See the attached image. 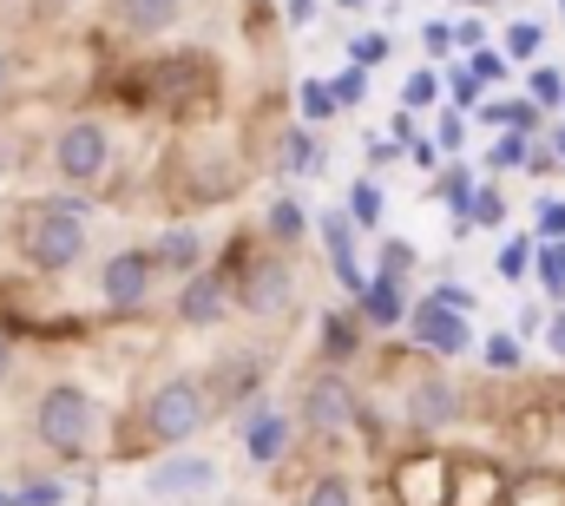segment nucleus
<instances>
[{
	"label": "nucleus",
	"mask_w": 565,
	"mask_h": 506,
	"mask_svg": "<svg viewBox=\"0 0 565 506\" xmlns=\"http://www.w3.org/2000/svg\"><path fill=\"white\" fill-rule=\"evenodd\" d=\"M198 256H204V244H198V231L171 224V231L158 238V251H151V270H191Z\"/></svg>",
	"instance_id": "obj_14"
},
{
	"label": "nucleus",
	"mask_w": 565,
	"mask_h": 506,
	"mask_svg": "<svg viewBox=\"0 0 565 506\" xmlns=\"http://www.w3.org/2000/svg\"><path fill=\"white\" fill-rule=\"evenodd\" d=\"M473 93H480V80H473V73H454V99L473 106Z\"/></svg>",
	"instance_id": "obj_38"
},
{
	"label": "nucleus",
	"mask_w": 565,
	"mask_h": 506,
	"mask_svg": "<svg viewBox=\"0 0 565 506\" xmlns=\"http://www.w3.org/2000/svg\"><path fill=\"white\" fill-rule=\"evenodd\" d=\"M329 113H335V99H329V86H316V80H309V86H302V119H309V126H322Z\"/></svg>",
	"instance_id": "obj_21"
},
{
	"label": "nucleus",
	"mask_w": 565,
	"mask_h": 506,
	"mask_svg": "<svg viewBox=\"0 0 565 506\" xmlns=\"http://www.w3.org/2000/svg\"><path fill=\"white\" fill-rule=\"evenodd\" d=\"M289 296H296V276H289V263H250L244 276H237V303L250 309V316H277L289 309Z\"/></svg>",
	"instance_id": "obj_8"
},
{
	"label": "nucleus",
	"mask_w": 565,
	"mask_h": 506,
	"mask_svg": "<svg viewBox=\"0 0 565 506\" xmlns=\"http://www.w3.org/2000/svg\"><path fill=\"white\" fill-rule=\"evenodd\" d=\"M178 316H184L191 329H211V323L224 316V283H217V276H191V283L178 289Z\"/></svg>",
	"instance_id": "obj_12"
},
{
	"label": "nucleus",
	"mask_w": 565,
	"mask_h": 506,
	"mask_svg": "<svg viewBox=\"0 0 565 506\" xmlns=\"http://www.w3.org/2000/svg\"><path fill=\"white\" fill-rule=\"evenodd\" d=\"M559 151H565V131H559Z\"/></svg>",
	"instance_id": "obj_44"
},
{
	"label": "nucleus",
	"mask_w": 565,
	"mask_h": 506,
	"mask_svg": "<svg viewBox=\"0 0 565 506\" xmlns=\"http://www.w3.org/2000/svg\"><path fill=\"white\" fill-rule=\"evenodd\" d=\"M20 256L33 270H73L86 256V211L79 204H40L20 218Z\"/></svg>",
	"instance_id": "obj_1"
},
{
	"label": "nucleus",
	"mask_w": 565,
	"mask_h": 506,
	"mask_svg": "<svg viewBox=\"0 0 565 506\" xmlns=\"http://www.w3.org/2000/svg\"><path fill=\"white\" fill-rule=\"evenodd\" d=\"M302 506H355V481H342V474H322L316 487H309V500Z\"/></svg>",
	"instance_id": "obj_18"
},
{
	"label": "nucleus",
	"mask_w": 565,
	"mask_h": 506,
	"mask_svg": "<svg viewBox=\"0 0 565 506\" xmlns=\"http://www.w3.org/2000/svg\"><path fill=\"white\" fill-rule=\"evenodd\" d=\"M520 158H526V145H520V138H500V145H493V165H520Z\"/></svg>",
	"instance_id": "obj_36"
},
{
	"label": "nucleus",
	"mask_w": 565,
	"mask_h": 506,
	"mask_svg": "<svg viewBox=\"0 0 565 506\" xmlns=\"http://www.w3.org/2000/svg\"><path fill=\"white\" fill-rule=\"evenodd\" d=\"M500 263H507V276H526V263H533V251H526V244H507V256H500Z\"/></svg>",
	"instance_id": "obj_34"
},
{
	"label": "nucleus",
	"mask_w": 565,
	"mask_h": 506,
	"mask_svg": "<svg viewBox=\"0 0 565 506\" xmlns=\"http://www.w3.org/2000/svg\"><path fill=\"white\" fill-rule=\"evenodd\" d=\"M355 342H362V336H355V316H322V349H329L335 362L355 356Z\"/></svg>",
	"instance_id": "obj_16"
},
{
	"label": "nucleus",
	"mask_w": 565,
	"mask_h": 506,
	"mask_svg": "<svg viewBox=\"0 0 565 506\" xmlns=\"http://www.w3.org/2000/svg\"><path fill=\"white\" fill-rule=\"evenodd\" d=\"M302 421H309V434H322V441L349 434V428H355V394H349V381L342 376L309 381V394H302Z\"/></svg>",
	"instance_id": "obj_6"
},
{
	"label": "nucleus",
	"mask_w": 565,
	"mask_h": 506,
	"mask_svg": "<svg viewBox=\"0 0 565 506\" xmlns=\"http://www.w3.org/2000/svg\"><path fill=\"white\" fill-rule=\"evenodd\" d=\"M362 309H369L375 323H388V329H395V323H402V276H395V270H382L375 283H362Z\"/></svg>",
	"instance_id": "obj_13"
},
{
	"label": "nucleus",
	"mask_w": 565,
	"mask_h": 506,
	"mask_svg": "<svg viewBox=\"0 0 565 506\" xmlns=\"http://www.w3.org/2000/svg\"><path fill=\"white\" fill-rule=\"evenodd\" d=\"M151 251H119L106 256V270H99V289H106V303L113 309H139L145 296H151Z\"/></svg>",
	"instance_id": "obj_7"
},
{
	"label": "nucleus",
	"mask_w": 565,
	"mask_h": 506,
	"mask_svg": "<svg viewBox=\"0 0 565 506\" xmlns=\"http://www.w3.org/2000/svg\"><path fill=\"white\" fill-rule=\"evenodd\" d=\"M540 283H546L553 296H565V244H553V251H540Z\"/></svg>",
	"instance_id": "obj_20"
},
{
	"label": "nucleus",
	"mask_w": 565,
	"mask_h": 506,
	"mask_svg": "<svg viewBox=\"0 0 565 506\" xmlns=\"http://www.w3.org/2000/svg\"><path fill=\"white\" fill-rule=\"evenodd\" d=\"M204 414H211V401H204V388L184 376L158 381V394L145 401V434L151 441H164V447H184L198 428H204Z\"/></svg>",
	"instance_id": "obj_3"
},
{
	"label": "nucleus",
	"mask_w": 565,
	"mask_h": 506,
	"mask_svg": "<svg viewBox=\"0 0 565 506\" xmlns=\"http://www.w3.org/2000/svg\"><path fill=\"white\" fill-rule=\"evenodd\" d=\"M106 158H113V145H106V126H93V119L66 126L60 145H53V165H60L66 185H93V178L106 171Z\"/></svg>",
	"instance_id": "obj_5"
},
{
	"label": "nucleus",
	"mask_w": 565,
	"mask_h": 506,
	"mask_svg": "<svg viewBox=\"0 0 565 506\" xmlns=\"http://www.w3.org/2000/svg\"><path fill=\"white\" fill-rule=\"evenodd\" d=\"M447 198H454V211H467V198H473V185H467V165H454V171H447Z\"/></svg>",
	"instance_id": "obj_31"
},
{
	"label": "nucleus",
	"mask_w": 565,
	"mask_h": 506,
	"mask_svg": "<svg viewBox=\"0 0 565 506\" xmlns=\"http://www.w3.org/2000/svg\"><path fill=\"white\" fill-rule=\"evenodd\" d=\"M33 434H40L53 454L79 461V454L93 447V401H86V388L53 381V388L40 394V408H33Z\"/></svg>",
	"instance_id": "obj_2"
},
{
	"label": "nucleus",
	"mask_w": 565,
	"mask_h": 506,
	"mask_svg": "<svg viewBox=\"0 0 565 506\" xmlns=\"http://www.w3.org/2000/svg\"><path fill=\"white\" fill-rule=\"evenodd\" d=\"M217 481H224V474H217V461H204V454H171V461H158V467L145 474L151 500H204Z\"/></svg>",
	"instance_id": "obj_4"
},
{
	"label": "nucleus",
	"mask_w": 565,
	"mask_h": 506,
	"mask_svg": "<svg viewBox=\"0 0 565 506\" xmlns=\"http://www.w3.org/2000/svg\"><path fill=\"white\" fill-rule=\"evenodd\" d=\"M487 362H493V369H513V362H520V342H513V336H493V342H487Z\"/></svg>",
	"instance_id": "obj_26"
},
{
	"label": "nucleus",
	"mask_w": 565,
	"mask_h": 506,
	"mask_svg": "<svg viewBox=\"0 0 565 506\" xmlns=\"http://www.w3.org/2000/svg\"><path fill=\"white\" fill-rule=\"evenodd\" d=\"M0 93H7V53H0Z\"/></svg>",
	"instance_id": "obj_42"
},
{
	"label": "nucleus",
	"mask_w": 565,
	"mask_h": 506,
	"mask_svg": "<svg viewBox=\"0 0 565 506\" xmlns=\"http://www.w3.org/2000/svg\"><path fill=\"white\" fill-rule=\"evenodd\" d=\"M362 86H369L362 73H342V80L329 86V99H342V106H355V99H362Z\"/></svg>",
	"instance_id": "obj_30"
},
{
	"label": "nucleus",
	"mask_w": 565,
	"mask_h": 506,
	"mask_svg": "<svg viewBox=\"0 0 565 506\" xmlns=\"http://www.w3.org/2000/svg\"><path fill=\"white\" fill-rule=\"evenodd\" d=\"M382 53H388V40H382V33H362V40H355V60H362V66H369V60H382Z\"/></svg>",
	"instance_id": "obj_32"
},
{
	"label": "nucleus",
	"mask_w": 565,
	"mask_h": 506,
	"mask_svg": "<svg viewBox=\"0 0 565 506\" xmlns=\"http://www.w3.org/2000/svg\"><path fill=\"white\" fill-rule=\"evenodd\" d=\"M460 218H473V224H480V231H493V224H500V218H507V204H500V191H473V198H467V211H460Z\"/></svg>",
	"instance_id": "obj_19"
},
{
	"label": "nucleus",
	"mask_w": 565,
	"mask_h": 506,
	"mask_svg": "<svg viewBox=\"0 0 565 506\" xmlns=\"http://www.w3.org/2000/svg\"><path fill=\"white\" fill-rule=\"evenodd\" d=\"M507 46H513L520 60H533V53H540V27H513V33H507Z\"/></svg>",
	"instance_id": "obj_29"
},
{
	"label": "nucleus",
	"mask_w": 565,
	"mask_h": 506,
	"mask_svg": "<svg viewBox=\"0 0 565 506\" xmlns=\"http://www.w3.org/2000/svg\"><path fill=\"white\" fill-rule=\"evenodd\" d=\"M454 414H460V394H454V381H440V376L408 381V421H415L422 434H440Z\"/></svg>",
	"instance_id": "obj_10"
},
{
	"label": "nucleus",
	"mask_w": 565,
	"mask_h": 506,
	"mask_svg": "<svg viewBox=\"0 0 565 506\" xmlns=\"http://www.w3.org/2000/svg\"><path fill=\"white\" fill-rule=\"evenodd\" d=\"M533 99H540V106H559V99H565V86H559V73H553V66H540V73H533Z\"/></svg>",
	"instance_id": "obj_24"
},
{
	"label": "nucleus",
	"mask_w": 565,
	"mask_h": 506,
	"mask_svg": "<svg viewBox=\"0 0 565 506\" xmlns=\"http://www.w3.org/2000/svg\"><path fill=\"white\" fill-rule=\"evenodd\" d=\"M546 342H553V349H559V356H565V316H559V323H553V329H546Z\"/></svg>",
	"instance_id": "obj_41"
},
{
	"label": "nucleus",
	"mask_w": 565,
	"mask_h": 506,
	"mask_svg": "<svg viewBox=\"0 0 565 506\" xmlns=\"http://www.w3.org/2000/svg\"><path fill=\"white\" fill-rule=\"evenodd\" d=\"M434 303H447V309H460V316H467V309H473V296H467V289H460V283H447V289H440V296H434Z\"/></svg>",
	"instance_id": "obj_37"
},
{
	"label": "nucleus",
	"mask_w": 565,
	"mask_h": 506,
	"mask_svg": "<svg viewBox=\"0 0 565 506\" xmlns=\"http://www.w3.org/2000/svg\"><path fill=\"white\" fill-rule=\"evenodd\" d=\"M349 211H355V224H382V191H375V185H355Z\"/></svg>",
	"instance_id": "obj_23"
},
{
	"label": "nucleus",
	"mask_w": 565,
	"mask_h": 506,
	"mask_svg": "<svg viewBox=\"0 0 565 506\" xmlns=\"http://www.w3.org/2000/svg\"><path fill=\"white\" fill-rule=\"evenodd\" d=\"M244 454H250L257 467H270V461L289 454V414H282V408H257V414H250V428H244Z\"/></svg>",
	"instance_id": "obj_11"
},
{
	"label": "nucleus",
	"mask_w": 565,
	"mask_h": 506,
	"mask_svg": "<svg viewBox=\"0 0 565 506\" xmlns=\"http://www.w3.org/2000/svg\"><path fill=\"white\" fill-rule=\"evenodd\" d=\"M282 165H289V171H309V165H316V145H309V131H289V138H282Z\"/></svg>",
	"instance_id": "obj_22"
},
{
	"label": "nucleus",
	"mask_w": 565,
	"mask_h": 506,
	"mask_svg": "<svg viewBox=\"0 0 565 506\" xmlns=\"http://www.w3.org/2000/svg\"><path fill=\"white\" fill-rule=\"evenodd\" d=\"M302 231H309V224H302V204H296V198H277V204H270V238H277V244H296Z\"/></svg>",
	"instance_id": "obj_17"
},
{
	"label": "nucleus",
	"mask_w": 565,
	"mask_h": 506,
	"mask_svg": "<svg viewBox=\"0 0 565 506\" xmlns=\"http://www.w3.org/2000/svg\"><path fill=\"white\" fill-rule=\"evenodd\" d=\"M119 20L126 33H164L178 20V0H119Z\"/></svg>",
	"instance_id": "obj_15"
},
{
	"label": "nucleus",
	"mask_w": 565,
	"mask_h": 506,
	"mask_svg": "<svg viewBox=\"0 0 565 506\" xmlns=\"http://www.w3.org/2000/svg\"><path fill=\"white\" fill-rule=\"evenodd\" d=\"M13 376V342H7V336H0V381Z\"/></svg>",
	"instance_id": "obj_40"
},
{
	"label": "nucleus",
	"mask_w": 565,
	"mask_h": 506,
	"mask_svg": "<svg viewBox=\"0 0 565 506\" xmlns=\"http://www.w3.org/2000/svg\"><path fill=\"white\" fill-rule=\"evenodd\" d=\"M434 93H440V80H434V73H415V80H408V93H402V99H408V106H427V99H434Z\"/></svg>",
	"instance_id": "obj_28"
},
{
	"label": "nucleus",
	"mask_w": 565,
	"mask_h": 506,
	"mask_svg": "<svg viewBox=\"0 0 565 506\" xmlns=\"http://www.w3.org/2000/svg\"><path fill=\"white\" fill-rule=\"evenodd\" d=\"M342 7H362V0H342Z\"/></svg>",
	"instance_id": "obj_43"
},
{
	"label": "nucleus",
	"mask_w": 565,
	"mask_h": 506,
	"mask_svg": "<svg viewBox=\"0 0 565 506\" xmlns=\"http://www.w3.org/2000/svg\"><path fill=\"white\" fill-rule=\"evenodd\" d=\"M540 238L565 244V204H540Z\"/></svg>",
	"instance_id": "obj_27"
},
{
	"label": "nucleus",
	"mask_w": 565,
	"mask_h": 506,
	"mask_svg": "<svg viewBox=\"0 0 565 506\" xmlns=\"http://www.w3.org/2000/svg\"><path fill=\"white\" fill-rule=\"evenodd\" d=\"M408 329H415V342L422 349H440V356H460L473 336H467V316L460 309H447V303H415V316H408Z\"/></svg>",
	"instance_id": "obj_9"
},
{
	"label": "nucleus",
	"mask_w": 565,
	"mask_h": 506,
	"mask_svg": "<svg viewBox=\"0 0 565 506\" xmlns=\"http://www.w3.org/2000/svg\"><path fill=\"white\" fill-rule=\"evenodd\" d=\"M408 263H415V251H408V244H388V251H382V270H395V276H402Z\"/></svg>",
	"instance_id": "obj_35"
},
{
	"label": "nucleus",
	"mask_w": 565,
	"mask_h": 506,
	"mask_svg": "<svg viewBox=\"0 0 565 506\" xmlns=\"http://www.w3.org/2000/svg\"><path fill=\"white\" fill-rule=\"evenodd\" d=\"M289 20H296V27H309V20H316V0H289Z\"/></svg>",
	"instance_id": "obj_39"
},
{
	"label": "nucleus",
	"mask_w": 565,
	"mask_h": 506,
	"mask_svg": "<svg viewBox=\"0 0 565 506\" xmlns=\"http://www.w3.org/2000/svg\"><path fill=\"white\" fill-rule=\"evenodd\" d=\"M467 73H473V80H500V73H507V60H500V53H487V46H473Z\"/></svg>",
	"instance_id": "obj_25"
},
{
	"label": "nucleus",
	"mask_w": 565,
	"mask_h": 506,
	"mask_svg": "<svg viewBox=\"0 0 565 506\" xmlns=\"http://www.w3.org/2000/svg\"><path fill=\"white\" fill-rule=\"evenodd\" d=\"M427 53H447V46H454V27H440V20H427Z\"/></svg>",
	"instance_id": "obj_33"
}]
</instances>
